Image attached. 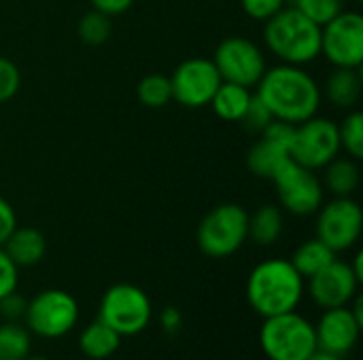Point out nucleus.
<instances>
[{
    "label": "nucleus",
    "mask_w": 363,
    "mask_h": 360,
    "mask_svg": "<svg viewBox=\"0 0 363 360\" xmlns=\"http://www.w3.org/2000/svg\"><path fill=\"white\" fill-rule=\"evenodd\" d=\"M255 95L268 106L274 119L298 125L319 115L323 95L321 85L304 66L279 64L266 68L255 85Z\"/></svg>",
    "instance_id": "nucleus-1"
},
{
    "label": "nucleus",
    "mask_w": 363,
    "mask_h": 360,
    "mask_svg": "<svg viewBox=\"0 0 363 360\" xmlns=\"http://www.w3.org/2000/svg\"><path fill=\"white\" fill-rule=\"evenodd\" d=\"M306 291V280L296 272L289 259H266L257 263L247 278V301L262 318L298 310Z\"/></svg>",
    "instance_id": "nucleus-2"
},
{
    "label": "nucleus",
    "mask_w": 363,
    "mask_h": 360,
    "mask_svg": "<svg viewBox=\"0 0 363 360\" xmlns=\"http://www.w3.org/2000/svg\"><path fill=\"white\" fill-rule=\"evenodd\" d=\"M264 45L281 64L306 66L321 57V25L287 4L264 21Z\"/></svg>",
    "instance_id": "nucleus-3"
},
{
    "label": "nucleus",
    "mask_w": 363,
    "mask_h": 360,
    "mask_svg": "<svg viewBox=\"0 0 363 360\" xmlns=\"http://www.w3.org/2000/svg\"><path fill=\"white\" fill-rule=\"evenodd\" d=\"M247 225L249 212L240 204H219L208 210L198 225V248L211 259H228L247 242Z\"/></svg>",
    "instance_id": "nucleus-4"
},
{
    "label": "nucleus",
    "mask_w": 363,
    "mask_h": 360,
    "mask_svg": "<svg viewBox=\"0 0 363 360\" xmlns=\"http://www.w3.org/2000/svg\"><path fill=\"white\" fill-rule=\"evenodd\" d=\"M259 344L270 360H304L317 350L315 325L296 310L264 318Z\"/></svg>",
    "instance_id": "nucleus-5"
},
{
    "label": "nucleus",
    "mask_w": 363,
    "mask_h": 360,
    "mask_svg": "<svg viewBox=\"0 0 363 360\" xmlns=\"http://www.w3.org/2000/svg\"><path fill=\"white\" fill-rule=\"evenodd\" d=\"M153 318V306L149 295L130 282H117L106 289L100 299L98 320L108 325L121 337H134L143 333Z\"/></svg>",
    "instance_id": "nucleus-6"
},
{
    "label": "nucleus",
    "mask_w": 363,
    "mask_h": 360,
    "mask_svg": "<svg viewBox=\"0 0 363 360\" xmlns=\"http://www.w3.org/2000/svg\"><path fill=\"white\" fill-rule=\"evenodd\" d=\"M23 320L30 335L60 339L74 329L79 320V303L62 289H47L28 301Z\"/></svg>",
    "instance_id": "nucleus-7"
},
{
    "label": "nucleus",
    "mask_w": 363,
    "mask_h": 360,
    "mask_svg": "<svg viewBox=\"0 0 363 360\" xmlns=\"http://www.w3.org/2000/svg\"><path fill=\"white\" fill-rule=\"evenodd\" d=\"M274 185L279 206L294 216H311L325 202V189L317 172L289 159L270 180Z\"/></svg>",
    "instance_id": "nucleus-8"
},
{
    "label": "nucleus",
    "mask_w": 363,
    "mask_h": 360,
    "mask_svg": "<svg viewBox=\"0 0 363 360\" xmlns=\"http://www.w3.org/2000/svg\"><path fill=\"white\" fill-rule=\"evenodd\" d=\"M338 125L325 117H311L294 127L289 155L296 163L317 172L340 155Z\"/></svg>",
    "instance_id": "nucleus-9"
},
{
    "label": "nucleus",
    "mask_w": 363,
    "mask_h": 360,
    "mask_svg": "<svg viewBox=\"0 0 363 360\" xmlns=\"http://www.w3.org/2000/svg\"><path fill=\"white\" fill-rule=\"evenodd\" d=\"M317 214V236L336 255L351 250L363 231L362 206L353 197H334L323 202Z\"/></svg>",
    "instance_id": "nucleus-10"
},
{
    "label": "nucleus",
    "mask_w": 363,
    "mask_h": 360,
    "mask_svg": "<svg viewBox=\"0 0 363 360\" xmlns=\"http://www.w3.org/2000/svg\"><path fill=\"white\" fill-rule=\"evenodd\" d=\"M221 81L253 89L266 72V55L257 42L245 36L223 38L213 55Z\"/></svg>",
    "instance_id": "nucleus-11"
},
{
    "label": "nucleus",
    "mask_w": 363,
    "mask_h": 360,
    "mask_svg": "<svg viewBox=\"0 0 363 360\" xmlns=\"http://www.w3.org/2000/svg\"><path fill=\"white\" fill-rule=\"evenodd\" d=\"M321 55L334 68H362L363 17L345 8L332 21L321 25Z\"/></svg>",
    "instance_id": "nucleus-12"
},
{
    "label": "nucleus",
    "mask_w": 363,
    "mask_h": 360,
    "mask_svg": "<svg viewBox=\"0 0 363 360\" xmlns=\"http://www.w3.org/2000/svg\"><path fill=\"white\" fill-rule=\"evenodd\" d=\"M170 79L172 100L185 108H204L211 104L221 76L211 57H189L181 62Z\"/></svg>",
    "instance_id": "nucleus-13"
},
{
    "label": "nucleus",
    "mask_w": 363,
    "mask_h": 360,
    "mask_svg": "<svg viewBox=\"0 0 363 360\" xmlns=\"http://www.w3.org/2000/svg\"><path fill=\"white\" fill-rule=\"evenodd\" d=\"M294 127L285 121H270V125L257 134L259 138L251 144L247 153V168L253 176L272 180L274 174L291 159L289 149L294 140Z\"/></svg>",
    "instance_id": "nucleus-14"
},
{
    "label": "nucleus",
    "mask_w": 363,
    "mask_h": 360,
    "mask_svg": "<svg viewBox=\"0 0 363 360\" xmlns=\"http://www.w3.org/2000/svg\"><path fill=\"white\" fill-rule=\"evenodd\" d=\"M359 284L362 280L353 272L351 263L334 259L321 272L308 278V293L319 308L332 310L349 306L359 295Z\"/></svg>",
    "instance_id": "nucleus-15"
},
{
    "label": "nucleus",
    "mask_w": 363,
    "mask_h": 360,
    "mask_svg": "<svg viewBox=\"0 0 363 360\" xmlns=\"http://www.w3.org/2000/svg\"><path fill=\"white\" fill-rule=\"evenodd\" d=\"M362 329L363 320L355 316L351 306L325 310L319 323L315 325L317 350L345 359L357 346Z\"/></svg>",
    "instance_id": "nucleus-16"
},
{
    "label": "nucleus",
    "mask_w": 363,
    "mask_h": 360,
    "mask_svg": "<svg viewBox=\"0 0 363 360\" xmlns=\"http://www.w3.org/2000/svg\"><path fill=\"white\" fill-rule=\"evenodd\" d=\"M321 95L336 108L353 110L362 102L363 76L359 68H334L321 85Z\"/></svg>",
    "instance_id": "nucleus-17"
},
{
    "label": "nucleus",
    "mask_w": 363,
    "mask_h": 360,
    "mask_svg": "<svg viewBox=\"0 0 363 360\" xmlns=\"http://www.w3.org/2000/svg\"><path fill=\"white\" fill-rule=\"evenodd\" d=\"M2 248L19 269L34 267L43 261L47 252V240L34 227H15V231L9 236Z\"/></svg>",
    "instance_id": "nucleus-18"
},
{
    "label": "nucleus",
    "mask_w": 363,
    "mask_h": 360,
    "mask_svg": "<svg viewBox=\"0 0 363 360\" xmlns=\"http://www.w3.org/2000/svg\"><path fill=\"white\" fill-rule=\"evenodd\" d=\"M362 182V172L357 166V159L353 157H336L323 168L321 185L328 193L334 197H353L355 191L359 189Z\"/></svg>",
    "instance_id": "nucleus-19"
},
{
    "label": "nucleus",
    "mask_w": 363,
    "mask_h": 360,
    "mask_svg": "<svg viewBox=\"0 0 363 360\" xmlns=\"http://www.w3.org/2000/svg\"><path fill=\"white\" fill-rule=\"evenodd\" d=\"M283 227H285L283 208L277 204H264L253 214H249L247 240H251L257 246H272L283 236Z\"/></svg>",
    "instance_id": "nucleus-20"
},
{
    "label": "nucleus",
    "mask_w": 363,
    "mask_h": 360,
    "mask_svg": "<svg viewBox=\"0 0 363 360\" xmlns=\"http://www.w3.org/2000/svg\"><path fill=\"white\" fill-rule=\"evenodd\" d=\"M253 91L249 87L236 85V83H228L221 81V85L217 87L213 100H211V108L213 112L221 119V121H230V123H240L249 104H251Z\"/></svg>",
    "instance_id": "nucleus-21"
},
{
    "label": "nucleus",
    "mask_w": 363,
    "mask_h": 360,
    "mask_svg": "<svg viewBox=\"0 0 363 360\" xmlns=\"http://www.w3.org/2000/svg\"><path fill=\"white\" fill-rule=\"evenodd\" d=\"M119 346H121V335L100 320L85 327L79 337L81 352L91 360H104L113 356L119 350Z\"/></svg>",
    "instance_id": "nucleus-22"
},
{
    "label": "nucleus",
    "mask_w": 363,
    "mask_h": 360,
    "mask_svg": "<svg viewBox=\"0 0 363 360\" xmlns=\"http://www.w3.org/2000/svg\"><path fill=\"white\" fill-rule=\"evenodd\" d=\"M334 259H336V252L332 248H328L319 238H311L294 250L289 263L296 267V272L304 280H308L317 272H321L328 263H332Z\"/></svg>",
    "instance_id": "nucleus-23"
},
{
    "label": "nucleus",
    "mask_w": 363,
    "mask_h": 360,
    "mask_svg": "<svg viewBox=\"0 0 363 360\" xmlns=\"http://www.w3.org/2000/svg\"><path fill=\"white\" fill-rule=\"evenodd\" d=\"M30 331L19 323L4 320L0 325V360H21L30 354Z\"/></svg>",
    "instance_id": "nucleus-24"
},
{
    "label": "nucleus",
    "mask_w": 363,
    "mask_h": 360,
    "mask_svg": "<svg viewBox=\"0 0 363 360\" xmlns=\"http://www.w3.org/2000/svg\"><path fill=\"white\" fill-rule=\"evenodd\" d=\"M136 98L147 108H164L172 102L170 79L164 74H147L136 85Z\"/></svg>",
    "instance_id": "nucleus-25"
},
{
    "label": "nucleus",
    "mask_w": 363,
    "mask_h": 360,
    "mask_svg": "<svg viewBox=\"0 0 363 360\" xmlns=\"http://www.w3.org/2000/svg\"><path fill=\"white\" fill-rule=\"evenodd\" d=\"M77 34H79V38H81L85 45H89V47H100V45H104V42L111 38V34H113V21H111L108 15H104V13H100V11H96V8H91V11H87V13L79 19Z\"/></svg>",
    "instance_id": "nucleus-26"
},
{
    "label": "nucleus",
    "mask_w": 363,
    "mask_h": 360,
    "mask_svg": "<svg viewBox=\"0 0 363 360\" xmlns=\"http://www.w3.org/2000/svg\"><path fill=\"white\" fill-rule=\"evenodd\" d=\"M338 125V138H340V149L353 157L362 159L363 157V112L359 110H347L345 119Z\"/></svg>",
    "instance_id": "nucleus-27"
},
{
    "label": "nucleus",
    "mask_w": 363,
    "mask_h": 360,
    "mask_svg": "<svg viewBox=\"0 0 363 360\" xmlns=\"http://www.w3.org/2000/svg\"><path fill=\"white\" fill-rule=\"evenodd\" d=\"M345 2L347 0H287L289 6L300 11L304 17H308L317 25H325L338 13H342L345 11Z\"/></svg>",
    "instance_id": "nucleus-28"
},
{
    "label": "nucleus",
    "mask_w": 363,
    "mask_h": 360,
    "mask_svg": "<svg viewBox=\"0 0 363 360\" xmlns=\"http://www.w3.org/2000/svg\"><path fill=\"white\" fill-rule=\"evenodd\" d=\"M270 121H274L272 112H270L268 106L253 93L251 104H249V108H247V112H245V117H242L240 123H245V127H247L249 132L262 134V132L270 125Z\"/></svg>",
    "instance_id": "nucleus-29"
},
{
    "label": "nucleus",
    "mask_w": 363,
    "mask_h": 360,
    "mask_svg": "<svg viewBox=\"0 0 363 360\" xmlns=\"http://www.w3.org/2000/svg\"><path fill=\"white\" fill-rule=\"evenodd\" d=\"M19 87H21V72H19V68L11 59L0 57V104H4L11 98H15Z\"/></svg>",
    "instance_id": "nucleus-30"
},
{
    "label": "nucleus",
    "mask_w": 363,
    "mask_h": 360,
    "mask_svg": "<svg viewBox=\"0 0 363 360\" xmlns=\"http://www.w3.org/2000/svg\"><path fill=\"white\" fill-rule=\"evenodd\" d=\"M240 6H242L247 17H251L253 21L264 23L272 15H277L281 8H285L287 0H240Z\"/></svg>",
    "instance_id": "nucleus-31"
},
{
    "label": "nucleus",
    "mask_w": 363,
    "mask_h": 360,
    "mask_svg": "<svg viewBox=\"0 0 363 360\" xmlns=\"http://www.w3.org/2000/svg\"><path fill=\"white\" fill-rule=\"evenodd\" d=\"M17 282H19V267L11 261V257L0 246V299L17 291Z\"/></svg>",
    "instance_id": "nucleus-32"
},
{
    "label": "nucleus",
    "mask_w": 363,
    "mask_h": 360,
    "mask_svg": "<svg viewBox=\"0 0 363 360\" xmlns=\"http://www.w3.org/2000/svg\"><path fill=\"white\" fill-rule=\"evenodd\" d=\"M26 306H28V301L17 291H13L0 299V316L9 323H19V320H23Z\"/></svg>",
    "instance_id": "nucleus-33"
},
{
    "label": "nucleus",
    "mask_w": 363,
    "mask_h": 360,
    "mask_svg": "<svg viewBox=\"0 0 363 360\" xmlns=\"http://www.w3.org/2000/svg\"><path fill=\"white\" fill-rule=\"evenodd\" d=\"M15 227H17L15 208L11 206L9 199H4L0 195V246H4V242L9 240V236L15 231Z\"/></svg>",
    "instance_id": "nucleus-34"
},
{
    "label": "nucleus",
    "mask_w": 363,
    "mask_h": 360,
    "mask_svg": "<svg viewBox=\"0 0 363 360\" xmlns=\"http://www.w3.org/2000/svg\"><path fill=\"white\" fill-rule=\"evenodd\" d=\"M89 2H91V8H96L108 17L121 15L134 4V0H89Z\"/></svg>",
    "instance_id": "nucleus-35"
},
{
    "label": "nucleus",
    "mask_w": 363,
    "mask_h": 360,
    "mask_svg": "<svg viewBox=\"0 0 363 360\" xmlns=\"http://www.w3.org/2000/svg\"><path fill=\"white\" fill-rule=\"evenodd\" d=\"M160 320H162V327H164V331H168V333H177L179 329H181V325H183V316H181V312L177 310V308H164V312H162V316H160Z\"/></svg>",
    "instance_id": "nucleus-36"
},
{
    "label": "nucleus",
    "mask_w": 363,
    "mask_h": 360,
    "mask_svg": "<svg viewBox=\"0 0 363 360\" xmlns=\"http://www.w3.org/2000/svg\"><path fill=\"white\" fill-rule=\"evenodd\" d=\"M304 360H342L338 359V356H334V354H328V352H321V350H315L308 359Z\"/></svg>",
    "instance_id": "nucleus-37"
},
{
    "label": "nucleus",
    "mask_w": 363,
    "mask_h": 360,
    "mask_svg": "<svg viewBox=\"0 0 363 360\" xmlns=\"http://www.w3.org/2000/svg\"><path fill=\"white\" fill-rule=\"evenodd\" d=\"M21 360H49V359H45V356H30V354H28L26 359H21Z\"/></svg>",
    "instance_id": "nucleus-38"
},
{
    "label": "nucleus",
    "mask_w": 363,
    "mask_h": 360,
    "mask_svg": "<svg viewBox=\"0 0 363 360\" xmlns=\"http://www.w3.org/2000/svg\"><path fill=\"white\" fill-rule=\"evenodd\" d=\"M355 2H362V0H355Z\"/></svg>",
    "instance_id": "nucleus-39"
}]
</instances>
